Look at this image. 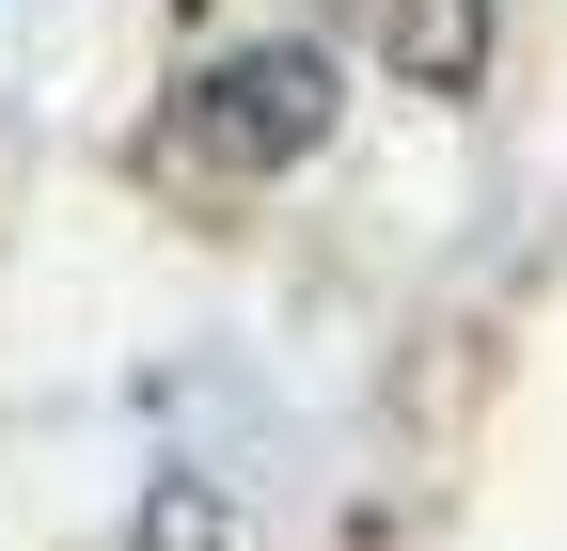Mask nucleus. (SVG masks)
Returning a JSON list of instances; mask_svg holds the SVG:
<instances>
[{
  "label": "nucleus",
  "mask_w": 567,
  "mask_h": 551,
  "mask_svg": "<svg viewBox=\"0 0 567 551\" xmlns=\"http://www.w3.org/2000/svg\"><path fill=\"white\" fill-rule=\"evenodd\" d=\"M379 48H394L410 95H473V63H488V0H379Z\"/></svg>",
  "instance_id": "nucleus-2"
},
{
  "label": "nucleus",
  "mask_w": 567,
  "mask_h": 551,
  "mask_svg": "<svg viewBox=\"0 0 567 551\" xmlns=\"http://www.w3.org/2000/svg\"><path fill=\"white\" fill-rule=\"evenodd\" d=\"M316 143H331V63L316 48H237L189 95V158H221V174H300Z\"/></svg>",
  "instance_id": "nucleus-1"
}]
</instances>
